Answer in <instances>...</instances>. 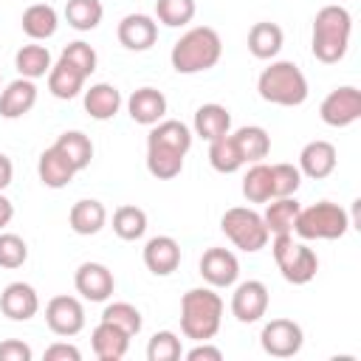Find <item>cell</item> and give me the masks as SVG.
<instances>
[{
  "label": "cell",
  "instance_id": "cell-3",
  "mask_svg": "<svg viewBox=\"0 0 361 361\" xmlns=\"http://www.w3.org/2000/svg\"><path fill=\"white\" fill-rule=\"evenodd\" d=\"M350 31H353V17L344 6H324L313 17V56L324 65H333L344 59L347 45H350Z\"/></svg>",
  "mask_w": 361,
  "mask_h": 361
},
{
  "label": "cell",
  "instance_id": "cell-11",
  "mask_svg": "<svg viewBox=\"0 0 361 361\" xmlns=\"http://www.w3.org/2000/svg\"><path fill=\"white\" fill-rule=\"evenodd\" d=\"M73 288L87 302H107L116 290V276L102 262H82L73 274Z\"/></svg>",
  "mask_w": 361,
  "mask_h": 361
},
{
  "label": "cell",
  "instance_id": "cell-27",
  "mask_svg": "<svg viewBox=\"0 0 361 361\" xmlns=\"http://www.w3.org/2000/svg\"><path fill=\"white\" fill-rule=\"evenodd\" d=\"M282 42H285V34L276 23H268V20L254 23L248 31V51L257 59H274L282 51Z\"/></svg>",
  "mask_w": 361,
  "mask_h": 361
},
{
  "label": "cell",
  "instance_id": "cell-43",
  "mask_svg": "<svg viewBox=\"0 0 361 361\" xmlns=\"http://www.w3.org/2000/svg\"><path fill=\"white\" fill-rule=\"evenodd\" d=\"M59 59H65L68 65H73V68H76V71H82L85 76H90V73L96 71V65H99V56H96L93 45H87V42H82V39L68 42V45L62 48Z\"/></svg>",
  "mask_w": 361,
  "mask_h": 361
},
{
  "label": "cell",
  "instance_id": "cell-44",
  "mask_svg": "<svg viewBox=\"0 0 361 361\" xmlns=\"http://www.w3.org/2000/svg\"><path fill=\"white\" fill-rule=\"evenodd\" d=\"M31 347L20 338H6L0 341V361H31Z\"/></svg>",
  "mask_w": 361,
  "mask_h": 361
},
{
  "label": "cell",
  "instance_id": "cell-29",
  "mask_svg": "<svg viewBox=\"0 0 361 361\" xmlns=\"http://www.w3.org/2000/svg\"><path fill=\"white\" fill-rule=\"evenodd\" d=\"M299 200L296 197H271L262 220L268 234H293L296 226V214H299Z\"/></svg>",
  "mask_w": 361,
  "mask_h": 361
},
{
  "label": "cell",
  "instance_id": "cell-1",
  "mask_svg": "<svg viewBox=\"0 0 361 361\" xmlns=\"http://www.w3.org/2000/svg\"><path fill=\"white\" fill-rule=\"evenodd\" d=\"M223 56V39L214 28L209 25H195L189 28L169 54V62L178 73H203L209 68H214Z\"/></svg>",
  "mask_w": 361,
  "mask_h": 361
},
{
  "label": "cell",
  "instance_id": "cell-41",
  "mask_svg": "<svg viewBox=\"0 0 361 361\" xmlns=\"http://www.w3.org/2000/svg\"><path fill=\"white\" fill-rule=\"evenodd\" d=\"M183 355L180 350V338L172 330H158L152 333L149 344H147V358L149 361H178Z\"/></svg>",
  "mask_w": 361,
  "mask_h": 361
},
{
  "label": "cell",
  "instance_id": "cell-46",
  "mask_svg": "<svg viewBox=\"0 0 361 361\" xmlns=\"http://www.w3.org/2000/svg\"><path fill=\"white\" fill-rule=\"evenodd\" d=\"M186 361H223V350L220 347H212L209 341H197L186 353Z\"/></svg>",
  "mask_w": 361,
  "mask_h": 361
},
{
  "label": "cell",
  "instance_id": "cell-5",
  "mask_svg": "<svg viewBox=\"0 0 361 361\" xmlns=\"http://www.w3.org/2000/svg\"><path fill=\"white\" fill-rule=\"evenodd\" d=\"M350 226H353V220L338 203L319 200L307 209H299L293 231L302 240H338L347 234Z\"/></svg>",
  "mask_w": 361,
  "mask_h": 361
},
{
  "label": "cell",
  "instance_id": "cell-18",
  "mask_svg": "<svg viewBox=\"0 0 361 361\" xmlns=\"http://www.w3.org/2000/svg\"><path fill=\"white\" fill-rule=\"evenodd\" d=\"M127 113L135 124H144V127H152L164 118L166 113V96L155 87H138L133 90V96L127 99Z\"/></svg>",
  "mask_w": 361,
  "mask_h": 361
},
{
  "label": "cell",
  "instance_id": "cell-47",
  "mask_svg": "<svg viewBox=\"0 0 361 361\" xmlns=\"http://www.w3.org/2000/svg\"><path fill=\"white\" fill-rule=\"evenodd\" d=\"M11 178H14V164H11V158H8V155H3V152H0V192L11 183Z\"/></svg>",
  "mask_w": 361,
  "mask_h": 361
},
{
  "label": "cell",
  "instance_id": "cell-33",
  "mask_svg": "<svg viewBox=\"0 0 361 361\" xmlns=\"http://www.w3.org/2000/svg\"><path fill=\"white\" fill-rule=\"evenodd\" d=\"M183 152H175V149H166V147H158V144H147V169L152 178L158 180H172L180 175L183 169Z\"/></svg>",
  "mask_w": 361,
  "mask_h": 361
},
{
  "label": "cell",
  "instance_id": "cell-9",
  "mask_svg": "<svg viewBox=\"0 0 361 361\" xmlns=\"http://www.w3.org/2000/svg\"><path fill=\"white\" fill-rule=\"evenodd\" d=\"M259 344L271 358H293L305 344V333L293 319H271L259 333Z\"/></svg>",
  "mask_w": 361,
  "mask_h": 361
},
{
  "label": "cell",
  "instance_id": "cell-20",
  "mask_svg": "<svg viewBox=\"0 0 361 361\" xmlns=\"http://www.w3.org/2000/svg\"><path fill=\"white\" fill-rule=\"evenodd\" d=\"M37 104V85L34 79H14L6 85V90L0 93V116L3 118H23L31 107Z\"/></svg>",
  "mask_w": 361,
  "mask_h": 361
},
{
  "label": "cell",
  "instance_id": "cell-6",
  "mask_svg": "<svg viewBox=\"0 0 361 361\" xmlns=\"http://www.w3.org/2000/svg\"><path fill=\"white\" fill-rule=\"evenodd\" d=\"M271 254H274V262H276L282 279L290 285H307L319 271L316 251L307 248L305 243L293 240V234H274Z\"/></svg>",
  "mask_w": 361,
  "mask_h": 361
},
{
  "label": "cell",
  "instance_id": "cell-14",
  "mask_svg": "<svg viewBox=\"0 0 361 361\" xmlns=\"http://www.w3.org/2000/svg\"><path fill=\"white\" fill-rule=\"evenodd\" d=\"M144 265L155 276H169L172 271H178V265H180V245H178V240L169 237V234L149 237L147 245H144Z\"/></svg>",
  "mask_w": 361,
  "mask_h": 361
},
{
  "label": "cell",
  "instance_id": "cell-34",
  "mask_svg": "<svg viewBox=\"0 0 361 361\" xmlns=\"http://www.w3.org/2000/svg\"><path fill=\"white\" fill-rule=\"evenodd\" d=\"M209 164H212L214 172H223V175H231L245 164L240 149H237V144H234V138H231V133L209 141Z\"/></svg>",
  "mask_w": 361,
  "mask_h": 361
},
{
  "label": "cell",
  "instance_id": "cell-12",
  "mask_svg": "<svg viewBox=\"0 0 361 361\" xmlns=\"http://www.w3.org/2000/svg\"><path fill=\"white\" fill-rule=\"evenodd\" d=\"M268 310V288L265 282L259 279H245L234 288L231 293V313L237 322L243 324H251V322H259Z\"/></svg>",
  "mask_w": 361,
  "mask_h": 361
},
{
  "label": "cell",
  "instance_id": "cell-36",
  "mask_svg": "<svg viewBox=\"0 0 361 361\" xmlns=\"http://www.w3.org/2000/svg\"><path fill=\"white\" fill-rule=\"evenodd\" d=\"M113 231L116 237L133 243V240H141L144 231H147V212L141 206H118L113 212Z\"/></svg>",
  "mask_w": 361,
  "mask_h": 361
},
{
  "label": "cell",
  "instance_id": "cell-40",
  "mask_svg": "<svg viewBox=\"0 0 361 361\" xmlns=\"http://www.w3.org/2000/svg\"><path fill=\"white\" fill-rule=\"evenodd\" d=\"M302 186V172L293 164H271V197H293Z\"/></svg>",
  "mask_w": 361,
  "mask_h": 361
},
{
  "label": "cell",
  "instance_id": "cell-32",
  "mask_svg": "<svg viewBox=\"0 0 361 361\" xmlns=\"http://www.w3.org/2000/svg\"><path fill=\"white\" fill-rule=\"evenodd\" d=\"M51 54L45 45H37V42H28L23 45L17 54H14V68L20 76L25 79H39V76H48L51 71Z\"/></svg>",
  "mask_w": 361,
  "mask_h": 361
},
{
  "label": "cell",
  "instance_id": "cell-16",
  "mask_svg": "<svg viewBox=\"0 0 361 361\" xmlns=\"http://www.w3.org/2000/svg\"><path fill=\"white\" fill-rule=\"evenodd\" d=\"M116 34L127 51H147L158 39V23L149 14H127L121 17Z\"/></svg>",
  "mask_w": 361,
  "mask_h": 361
},
{
  "label": "cell",
  "instance_id": "cell-38",
  "mask_svg": "<svg viewBox=\"0 0 361 361\" xmlns=\"http://www.w3.org/2000/svg\"><path fill=\"white\" fill-rule=\"evenodd\" d=\"M243 195L248 203H268L271 200V166L257 161L243 178Z\"/></svg>",
  "mask_w": 361,
  "mask_h": 361
},
{
  "label": "cell",
  "instance_id": "cell-26",
  "mask_svg": "<svg viewBox=\"0 0 361 361\" xmlns=\"http://www.w3.org/2000/svg\"><path fill=\"white\" fill-rule=\"evenodd\" d=\"M147 144H158V147H166V149H175V152L186 155L189 147H192V130L183 121L161 118L158 124H152V130L147 135Z\"/></svg>",
  "mask_w": 361,
  "mask_h": 361
},
{
  "label": "cell",
  "instance_id": "cell-25",
  "mask_svg": "<svg viewBox=\"0 0 361 361\" xmlns=\"http://www.w3.org/2000/svg\"><path fill=\"white\" fill-rule=\"evenodd\" d=\"M192 127H195V135H200L206 141H214V138H220L231 130V113L217 102L200 104L195 110V124Z\"/></svg>",
  "mask_w": 361,
  "mask_h": 361
},
{
  "label": "cell",
  "instance_id": "cell-2",
  "mask_svg": "<svg viewBox=\"0 0 361 361\" xmlns=\"http://www.w3.org/2000/svg\"><path fill=\"white\" fill-rule=\"evenodd\" d=\"M223 324V299L212 288H192L180 299V330L192 341H212Z\"/></svg>",
  "mask_w": 361,
  "mask_h": 361
},
{
  "label": "cell",
  "instance_id": "cell-30",
  "mask_svg": "<svg viewBox=\"0 0 361 361\" xmlns=\"http://www.w3.org/2000/svg\"><path fill=\"white\" fill-rule=\"evenodd\" d=\"M231 138H234V144H237V149H240L245 164H257L271 152V135L257 124L240 127L237 133H231Z\"/></svg>",
  "mask_w": 361,
  "mask_h": 361
},
{
  "label": "cell",
  "instance_id": "cell-49",
  "mask_svg": "<svg viewBox=\"0 0 361 361\" xmlns=\"http://www.w3.org/2000/svg\"><path fill=\"white\" fill-rule=\"evenodd\" d=\"M0 82H3V76H0Z\"/></svg>",
  "mask_w": 361,
  "mask_h": 361
},
{
  "label": "cell",
  "instance_id": "cell-19",
  "mask_svg": "<svg viewBox=\"0 0 361 361\" xmlns=\"http://www.w3.org/2000/svg\"><path fill=\"white\" fill-rule=\"evenodd\" d=\"M90 344L99 361H121L130 350V336L110 322H99L90 333Z\"/></svg>",
  "mask_w": 361,
  "mask_h": 361
},
{
  "label": "cell",
  "instance_id": "cell-17",
  "mask_svg": "<svg viewBox=\"0 0 361 361\" xmlns=\"http://www.w3.org/2000/svg\"><path fill=\"white\" fill-rule=\"evenodd\" d=\"M336 164H338L336 147L330 141H322V138L307 141L302 147V152H299V172L307 175V178H313V180H322V178L333 175Z\"/></svg>",
  "mask_w": 361,
  "mask_h": 361
},
{
  "label": "cell",
  "instance_id": "cell-39",
  "mask_svg": "<svg viewBox=\"0 0 361 361\" xmlns=\"http://www.w3.org/2000/svg\"><path fill=\"white\" fill-rule=\"evenodd\" d=\"M197 6L195 0H155V17L166 28H183L192 23Z\"/></svg>",
  "mask_w": 361,
  "mask_h": 361
},
{
  "label": "cell",
  "instance_id": "cell-10",
  "mask_svg": "<svg viewBox=\"0 0 361 361\" xmlns=\"http://www.w3.org/2000/svg\"><path fill=\"white\" fill-rule=\"evenodd\" d=\"M45 324L51 327V333H56L62 338H71V336L82 333V327H85V307H82V302L76 296H68V293L54 296L45 305Z\"/></svg>",
  "mask_w": 361,
  "mask_h": 361
},
{
  "label": "cell",
  "instance_id": "cell-23",
  "mask_svg": "<svg viewBox=\"0 0 361 361\" xmlns=\"http://www.w3.org/2000/svg\"><path fill=\"white\" fill-rule=\"evenodd\" d=\"M118 107H121V93H118L116 85L99 82V85H90L85 90V110H87L90 118L107 121V118H113L118 113Z\"/></svg>",
  "mask_w": 361,
  "mask_h": 361
},
{
  "label": "cell",
  "instance_id": "cell-21",
  "mask_svg": "<svg viewBox=\"0 0 361 361\" xmlns=\"http://www.w3.org/2000/svg\"><path fill=\"white\" fill-rule=\"evenodd\" d=\"M37 175H39V180H42V186H48V189H65V186L73 180L76 169H73L71 161L51 144V147L39 155V161H37Z\"/></svg>",
  "mask_w": 361,
  "mask_h": 361
},
{
  "label": "cell",
  "instance_id": "cell-45",
  "mask_svg": "<svg viewBox=\"0 0 361 361\" xmlns=\"http://www.w3.org/2000/svg\"><path fill=\"white\" fill-rule=\"evenodd\" d=\"M45 361H82V353L68 341H56L45 350Z\"/></svg>",
  "mask_w": 361,
  "mask_h": 361
},
{
  "label": "cell",
  "instance_id": "cell-31",
  "mask_svg": "<svg viewBox=\"0 0 361 361\" xmlns=\"http://www.w3.org/2000/svg\"><path fill=\"white\" fill-rule=\"evenodd\" d=\"M54 147L71 161V166H73L76 172L87 169L90 161H93V141H90L85 133H79V130H68V133H62V135L54 141Z\"/></svg>",
  "mask_w": 361,
  "mask_h": 361
},
{
  "label": "cell",
  "instance_id": "cell-22",
  "mask_svg": "<svg viewBox=\"0 0 361 361\" xmlns=\"http://www.w3.org/2000/svg\"><path fill=\"white\" fill-rule=\"evenodd\" d=\"M68 223L76 234L82 237H90V234H99L107 223V209L102 200H93V197H85V200H76L68 212Z\"/></svg>",
  "mask_w": 361,
  "mask_h": 361
},
{
  "label": "cell",
  "instance_id": "cell-15",
  "mask_svg": "<svg viewBox=\"0 0 361 361\" xmlns=\"http://www.w3.org/2000/svg\"><path fill=\"white\" fill-rule=\"evenodd\" d=\"M0 310L11 322H28L39 310V296L28 282H8L0 293Z\"/></svg>",
  "mask_w": 361,
  "mask_h": 361
},
{
  "label": "cell",
  "instance_id": "cell-48",
  "mask_svg": "<svg viewBox=\"0 0 361 361\" xmlns=\"http://www.w3.org/2000/svg\"><path fill=\"white\" fill-rule=\"evenodd\" d=\"M11 217H14V203L0 192V228H6L11 223Z\"/></svg>",
  "mask_w": 361,
  "mask_h": 361
},
{
  "label": "cell",
  "instance_id": "cell-37",
  "mask_svg": "<svg viewBox=\"0 0 361 361\" xmlns=\"http://www.w3.org/2000/svg\"><path fill=\"white\" fill-rule=\"evenodd\" d=\"M102 322H110L116 324L118 330H124L130 338L141 333L144 327V319H141V310L130 302H110L104 310H102Z\"/></svg>",
  "mask_w": 361,
  "mask_h": 361
},
{
  "label": "cell",
  "instance_id": "cell-13",
  "mask_svg": "<svg viewBox=\"0 0 361 361\" xmlns=\"http://www.w3.org/2000/svg\"><path fill=\"white\" fill-rule=\"evenodd\" d=\"M200 276L212 288H228L240 276V262L228 248H206L200 257Z\"/></svg>",
  "mask_w": 361,
  "mask_h": 361
},
{
  "label": "cell",
  "instance_id": "cell-24",
  "mask_svg": "<svg viewBox=\"0 0 361 361\" xmlns=\"http://www.w3.org/2000/svg\"><path fill=\"white\" fill-rule=\"evenodd\" d=\"M20 25H23V31H25V37H31L34 42H39V39H48V37L56 34V28H59V14H56V8L48 6V3H34V6H28V8L23 11Z\"/></svg>",
  "mask_w": 361,
  "mask_h": 361
},
{
  "label": "cell",
  "instance_id": "cell-7",
  "mask_svg": "<svg viewBox=\"0 0 361 361\" xmlns=\"http://www.w3.org/2000/svg\"><path fill=\"white\" fill-rule=\"evenodd\" d=\"M220 228L223 234L245 254H257L268 245V228H265V220L259 212L248 209V206H231L223 212L220 217Z\"/></svg>",
  "mask_w": 361,
  "mask_h": 361
},
{
  "label": "cell",
  "instance_id": "cell-42",
  "mask_svg": "<svg viewBox=\"0 0 361 361\" xmlns=\"http://www.w3.org/2000/svg\"><path fill=\"white\" fill-rule=\"evenodd\" d=\"M28 259V245L20 234H11V231H0V268H20L25 265Z\"/></svg>",
  "mask_w": 361,
  "mask_h": 361
},
{
  "label": "cell",
  "instance_id": "cell-35",
  "mask_svg": "<svg viewBox=\"0 0 361 361\" xmlns=\"http://www.w3.org/2000/svg\"><path fill=\"white\" fill-rule=\"evenodd\" d=\"M104 17L102 0H68L65 3V20L73 31H93Z\"/></svg>",
  "mask_w": 361,
  "mask_h": 361
},
{
  "label": "cell",
  "instance_id": "cell-4",
  "mask_svg": "<svg viewBox=\"0 0 361 361\" xmlns=\"http://www.w3.org/2000/svg\"><path fill=\"white\" fill-rule=\"evenodd\" d=\"M257 90L265 102L271 104H279V107H299L305 99H307V79L305 73L299 71V65L288 62V59H279V62H271L259 79H257Z\"/></svg>",
  "mask_w": 361,
  "mask_h": 361
},
{
  "label": "cell",
  "instance_id": "cell-8",
  "mask_svg": "<svg viewBox=\"0 0 361 361\" xmlns=\"http://www.w3.org/2000/svg\"><path fill=\"white\" fill-rule=\"evenodd\" d=\"M319 116L327 127H350L361 118V90L353 85H341L330 90L319 107Z\"/></svg>",
  "mask_w": 361,
  "mask_h": 361
},
{
  "label": "cell",
  "instance_id": "cell-28",
  "mask_svg": "<svg viewBox=\"0 0 361 361\" xmlns=\"http://www.w3.org/2000/svg\"><path fill=\"white\" fill-rule=\"evenodd\" d=\"M85 73L82 71H76L73 65H68L65 59H56L54 65H51V71H48V90L56 96V99H73V96H79L82 93V87H85Z\"/></svg>",
  "mask_w": 361,
  "mask_h": 361
}]
</instances>
